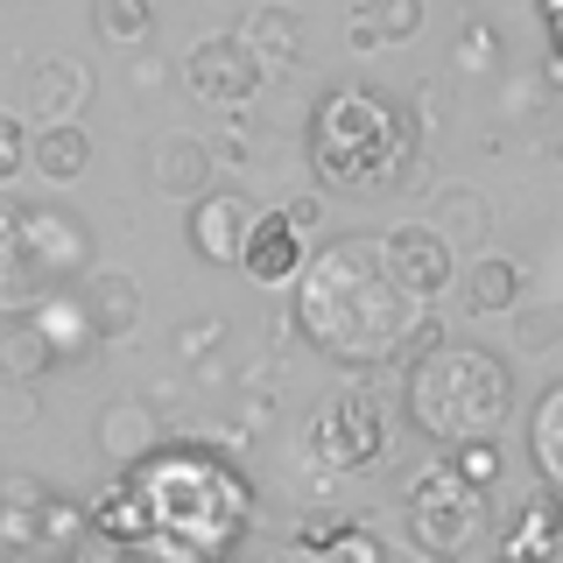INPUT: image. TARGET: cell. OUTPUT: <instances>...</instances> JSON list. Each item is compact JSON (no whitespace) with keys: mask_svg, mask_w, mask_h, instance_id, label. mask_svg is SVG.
<instances>
[{"mask_svg":"<svg viewBox=\"0 0 563 563\" xmlns=\"http://www.w3.org/2000/svg\"><path fill=\"white\" fill-rule=\"evenodd\" d=\"M303 155L317 190H331V198H387V190L416 184L422 128L409 106H395L374 85H331L310 106Z\"/></svg>","mask_w":563,"mask_h":563,"instance_id":"cell-2","label":"cell"},{"mask_svg":"<svg viewBox=\"0 0 563 563\" xmlns=\"http://www.w3.org/2000/svg\"><path fill=\"white\" fill-rule=\"evenodd\" d=\"M211 176H219L211 141H198V134H155L148 141V184L163 190V198H190V205H198L205 190H219Z\"/></svg>","mask_w":563,"mask_h":563,"instance_id":"cell-12","label":"cell"},{"mask_svg":"<svg viewBox=\"0 0 563 563\" xmlns=\"http://www.w3.org/2000/svg\"><path fill=\"white\" fill-rule=\"evenodd\" d=\"M49 345H43V331L29 324V317H8V324H0V380H43L49 374Z\"/></svg>","mask_w":563,"mask_h":563,"instance_id":"cell-23","label":"cell"},{"mask_svg":"<svg viewBox=\"0 0 563 563\" xmlns=\"http://www.w3.org/2000/svg\"><path fill=\"white\" fill-rule=\"evenodd\" d=\"M387 444V416L374 395H331L310 416V457L331 472H366Z\"/></svg>","mask_w":563,"mask_h":563,"instance_id":"cell-5","label":"cell"},{"mask_svg":"<svg viewBox=\"0 0 563 563\" xmlns=\"http://www.w3.org/2000/svg\"><path fill=\"white\" fill-rule=\"evenodd\" d=\"M22 317L43 331V345H49L57 366H85L99 352V324H92V310H85V289H43Z\"/></svg>","mask_w":563,"mask_h":563,"instance_id":"cell-10","label":"cell"},{"mask_svg":"<svg viewBox=\"0 0 563 563\" xmlns=\"http://www.w3.org/2000/svg\"><path fill=\"white\" fill-rule=\"evenodd\" d=\"M521 282H528V268L515 254H479L465 268V282H457V296H465L472 317H515L521 310Z\"/></svg>","mask_w":563,"mask_h":563,"instance_id":"cell-18","label":"cell"},{"mask_svg":"<svg viewBox=\"0 0 563 563\" xmlns=\"http://www.w3.org/2000/svg\"><path fill=\"white\" fill-rule=\"evenodd\" d=\"M387 268H395V282L416 296V303H430V296L451 289V246L430 233V225H395L387 233Z\"/></svg>","mask_w":563,"mask_h":563,"instance_id":"cell-13","label":"cell"},{"mask_svg":"<svg viewBox=\"0 0 563 563\" xmlns=\"http://www.w3.org/2000/svg\"><path fill=\"white\" fill-rule=\"evenodd\" d=\"M282 219H289L296 225V233H317V225H324V198H289V205H282Z\"/></svg>","mask_w":563,"mask_h":563,"instance_id":"cell-33","label":"cell"},{"mask_svg":"<svg viewBox=\"0 0 563 563\" xmlns=\"http://www.w3.org/2000/svg\"><path fill=\"white\" fill-rule=\"evenodd\" d=\"M444 465L457 472V479H465V486H493V479H500V457H493V444H465V451H444Z\"/></svg>","mask_w":563,"mask_h":563,"instance_id":"cell-30","label":"cell"},{"mask_svg":"<svg viewBox=\"0 0 563 563\" xmlns=\"http://www.w3.org/2000/svg\"><path fill=\"white\" fill-rule=\"evenodd\" d=\"M85 169H92V134H85L78 120H64V128H35V134H29V176L78 184Z\"/></svg>","mask_w":563,"mask_h":563,"instance_id":"cell-20","label":"cell"},{"mask_svg":"<svg viewBox=\"0 0 563 563\" xmlns=\"http://www.w3.org/2000/svg\"><path fill=\"white\" fill-rule=\"evenodd\" d=\"M43 416V401H35L29 380H0V430H22V422Z\"/></svg>","mask_w":563,"mask_h":563,"instance_id":"cell-31","label":"cell"},{"mask_svg":"<svg viewBox=\"0 0 563 563\" xmlns=\"http://www.w3.org/2000/svg\"><path fill=\"white\" fill-rule=\"evenodd\" d=\"M261 78H268V70L254 64V49H246L233 29H225V35H198V43H190V57H184V85L205 106H225V113L254 99Z\"/></svg>","mask_w":563,"mask_h":563,"instance_id":"cell-7","label":"cell"},{"mask_svg":"<svg viewBox=\"0 0 563 563\" xmlns=\"http://www.w3.org/2000/svg\"><path fill=\"white\" fill-rule=\"evenodd\" d=\"M493 225H500V219H493V198L472 190V184H444L430 198V233L444 246H486Z\"/></svg>","mask_w":563,"mask_h":563,"instance_id":"cell-19","label":"cell"},{"mask_svg":"<svg viewBox=\"0 0 563 563\" xmlns=\"http://www.w3.org/2000/svg\"><path fill=\"white\" fill-rule=\"evenodd\" d=\"M225 563H254V556H225Z\"/></svg>","mask_w":563,"mask_h":563,"instance_id":"cell-36","label":"cell"},{"mask_svg":"<svg viewBox=\"0 0 563 563\" xmlns=\"http://www.w3.org/2000/svg\"><path fill=\"white\" fill-rule=\"evenodd\" d=\"M536 99H542V85H536V78H521L515 92H507V106H515V120H528V113H536Z\"/></svg>","mask_w":563,"mask_h":563,"instance_id":"cell-34","label":"cell"},{"mask_svg":"<svg viewBox=\"0 0 563 563\" xmlns=\"http://www.w3.org/2000/svg\"><path fill=\"white\" fill-rule=\"evenodd\" d=\"M254 219H261V205L246 198L240 184H225V190H205L198 205H190V254L211 261V268H240V254H246V233H254Z\"/></svg>","mask_w":563,"mask_h":563,"instance_id":"cell-8","label":"cell"},{"mask_svg":"<svg viewBox=\"0 0 563 563\" xmlns=\"http://www.w3.org/2000/svg\"><path fill=\"white\" fill-rule=\"evenodd\" d=\"M22 254L43 289H64V282L92 275V225L70 205H22Z\"/></svg>","mask_w":563,"mask_h":563,"instance_id":"cell-6","label":"cell"},{"mask_svg":"<svg viewBox=\"0 0 563 563\" xmlns=\"http://www.w3.org/2000/svg\"><path fill=\"white\" fill-rule=\"evenodd\" d=\"M416 29H422V0H352L345 43H352V57H380V49L409 43Z\"/></svg>","mask_w":563,"mask_h":563,"instance_id":"cell-16","label":"cell"},{"mask_svg":"<svg viewBox=\"0 0 563 563\" xmlns=\"http://www.w3.org/2000/svg\"><path fill=\"white\" fill-rule=\"evenodd\" d=\"M92 35L120 49H141L155 35V8L148 0H92Z\"/></svg>","mask_w":563,"mask_h":563,"instance_id":"cell-24","label":"cell"},{"mask_svg":"<svg viewBox=\"0 0 563 563\" xmlns=\"http://www.w3.org/2000/svg\"><path fill=\"white\" fill-rule=\"evenodd\" d=\"M92 437H99L106 465H148V457L163 451V409H155V401H141V395H113L99 409Z\"/></svg>","mask_w":563,"mask_h":563,"instance_id":"cell-11","label":"cell"},{"mask_svg":"<svg viewBox=\"0 0 563 563\" xmlns=\"http://www.w3.org/2000/svg\"><path fill=\"white\" fill-rule=\"evenodd\" d=\"M296 331L310 339V352H324L331 366H409L416 352L444 345L437 317L416 303L387 268V240L374 233H345L310 246L303 275H296Z\"/></svg>","mask_w":563,"mask_h":563,"instance_id":"cell-1","label":"cell"},{"mask_svg":"<svg viewBox=\"0 0 563 563\" xmlns=\"http://www.w3.org/2000/svg\"><path fill=\"white\" fill-rule=\"evenodd\" d=\"M92 106V70L78 57H35L22 70V113H35V128H64Z\"/></svg>","mask_w":563,"mask_h":563,"instance_id":"cell-9","label":"cell"},{"mask_svg":"<svg viewBox=\"0 0 563 563\" xmlns=\"http://www.w3.org/2000/svg\"><path fill=\"white\" fill-rule=\"evenodd\" d=\"M515 345H521V352L563 345V303H521V310H515Z\"/></svg>","mask_w":563,"mask_h":563,"instance_id":"cell-26","label":"cell"},{"mask_svg":"<svg viewBox=\"0 0 563 563\" xmlns=\"http://www.w3.org/2000/svg\"><path fill=\"white\" fill-rule=\"evenodd\" d=\"M233 35H240L246 49H254V64H261V70H296V64H303V49H310L303 14L282 8V0H261V8L246 14Z\"/></svg>","mask_w":563,"mask_h":563,"instance_id":"cell-15","label":"cell"},{"mask_svg":"<svg viewBox=\"0 0 563 563\" xmlns=\"http://www.w3.org/2000/svg\"><path fill=\"white\" fill-rule=\"evenodd\" d=\"M35 296H43V282L22 254V205L0 198V317H22Z\"/></svg>","mask_w":563,"mask_h":563,"instance_id":"cell-21","label":"cell"},{"mask_svg":"<svg viewBox=\"0 0 563 563\" xmlns=\"http://www.w3.org/2000/svg\"><path fill=\"white\" fill-rule=\"evenodd\" d=\"M219 345H225V317H190V324L176 331V360H190V366H205Z\"/></svg>","mask_w":563,"mask_h":563,"instance_id":"cell-28","label":"cell"},{"mask_svg":"<svg viewBox=\"0 0 563 563\" xmlns=\"http://www.w3.org/2000/svg\"><path fill=\"white\" fill-rule=\"evenodd\" d=\"M479 528H486V493L465 486L451 465H430L422 479H409V542L422 556L437 563L465 556L479 542Z\"/></svg>","mask_w":563,"mask_h":563,"instance_id":"cell-4","label":"cell"},{"mask_svg":"<svg viewBox=\"0 0 563 563\" xmlns=\"http://www.w3.org/2000/svg\"><path fill=\"white\" fill-rule=\"evenodd\" d=\"M493 563H536V556H521V550H500V556H493Z\"/></svg>","mask_w":563,"mask_h":563,"instance_id":"cell-35","label":"cell"},{"mask_svg":"<svg viewBox=\"0 0 563 563\" xmlns=\"http://www.w3.org/2000/svg\"><path fill=\"white\" fill-rule=\"evenodd\" d=\"M85 310H92L99 339L128 345L141 331V282L128 268H92V275H85Z\"/></svg>","mask_w":563,"mask_h":563,"instance_id":"cell-17","label":"cell"},{"mask_svg":"<svg viewBox=\"0 0 563 563\" xmlns=\"http://www.w3.org/2000/svg\"><path fill=\"white\" fill-rule=\"evenodd\" d=\"M493 57H500V29L486 14H465L451 35V70H493Z\"/></svg>","mask_w":563,"mask_h":563,"instance_id":"cell-25","label":"cell"},{"mask_svg":"<svg viewBox=\"0 0 563 563\" xmlns=\"http://www.w3.org/2000/svg\"><path fill=\"white\" fill-rule=\"evenodd\" d=\"M528 457H536L542 493H556V500H563V380L542 387L536 416H528Z\"/></svg>","mask_w":563,"mask_h":563,"instance_id":"cell-22","label":"cell"},{"mask_svg":"<svg viewBox=\"0 0 563 563\" xmlns=\"http://www.w3.org/2000/svg\"><path fill=\"white\" fill-rule=\"evenodd\" d=\"M29 120L22 113H0V190L14 184V176H29Z\"/></svg>","mask_w":563,"mask_h":563,"instance_id":"cell-27","label":"cell"},{"mask_svg":"<svg viewBox=\"0 0 563 563\" xmlns=\"http://www.w3.org/2000/svg\"><path fill=\"white\" fill-rule=\"evenodd\" d=\"M85 528H92V521H85L70 500H57V493H49V500H43V515H35V542H78Z\"/></svg>","mask_w":563,"mask_h":563,"instance_id":"cell-29","label":"cell"},{"mask_svg":"<svg viewBox=\"0 0 563 563\" xmlns=\"http://www.w3.org/2000/svg\"><path fill=\"white\" fill-rule=\"evenodd\" d=\"M303 261H310V240L296 233L282 211H261L254 219V233H246V254H240V268L261 282V289H282V282H296L303 275Z\"/></svg>","mask_w":563,"mask_h":563,"instance_id":"cell-14","label":"cell"},{"mask_svg":"<svg viewBox=\"0 0 563 563\" xmlns=\"http://www.w3.org/2000/svg\"><path fill=\"white\" fill-rule=\"evenodd\" d=\"M401 416L422 444H493L515 416V374H507L500 352L486 345H430L401 366Z\"/></svg>","mask_w":563,"mask_h":563,"instance_id":"cell-3","label":"cell"},{"mask_svg":"<svg viewBox=\"0 0 563 563\" xmlns=\"http://www.w3.org/2000/svg\"><path fill=\"white\" fill-rule=\"evenodd\" d=\"M331 563H387V550H380V542L374 536H366V528H339V536H331Z\"/></svg>","mask_w":563,"mask_h":563,"instance_id":"cell-32","label":"cell"}]
</instances>
